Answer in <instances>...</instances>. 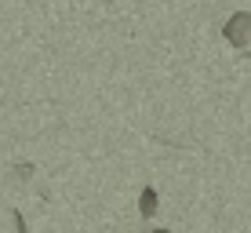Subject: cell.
I'll use <instances>...</instances> for the list:
<instances>
[{"instance_id": "3957f363", "label": "cell", "mask_w": 251, "mask_h": 233, "mask_svg": "<svg viewBox=\"0 0 251 233\" xmlns=\"http://www.w3.org/2000/svg\"><path fill=\"white\" fill-rule=\"evenodd\" d=\"M11 171H15V175H19V179H33V175H37V168H33V164H29V160H22V164H15V168H11Z\"/></svg>"}, {"instance_id": "5b68a950", "label": "cell", "mask_w": 251, "mask_h": 233, "mask_svg": "<svg viewBox=\"0 0 251 233\" xmlns=\"http://www.w3.org/2000/svg\"><path fill=\"white\" fill-rule=\"evenodd\" d=\"M153 233H171V230H153Z\"/></svg>"}, {"instance_id": "277c9868", "label": "cell", "mask_w": 251, "mask_h": 233, "mask_svg": "<svg viewBox=\"0 0 251 233\" xmlns=\"http://www.w3.org/2000/svg\"><path fill=\"white\" fill-rule=\"evenodd\" d=\"M11 222H15V230H19V233H29V226H25V215H22L19 208L11 211Z\"/></svg>"}, {"instance_id": "7a4b0ae2", "label": "cell", "mask_w": 251, "mask_h": 233, "mask_svg": "<svg viewBox=\"0 0 251 233\" xmlns=\"http://www.w3.org/2000/svg\"><path fill=\"white\" fill-rule=\"evenodd\" d=\"M160 208V197H157V189L153 186H146L142 193H138V211H142V219H153Z\"/></svg>"}, {"instance_id": "6da1fadb", "label": "cell", "mask_w": 251, "mask_h": 233, "mask_svg": "<svg viewBox=\"0 0 251 233\" xmlns=\"http://www.w3.org/2000/svg\"><path fill=\"white\" fill-rule=\"evenodd\" d=\"M222 37H226V44H233L237 51H244V48H248V40H251V11H237V15H229L226 26H222Z\"/></svg>"}, {"instance_id": "8992f818", "label": "cell", "mask_w": 251, "mask_h": 233, "mask_svg": "<svg viewBox=\"0 0 251 233\" xmlns=\"http://www.w3.org/2000/svg\"><path fill=\"white\" fill-rule=\"evenodd\" d=\"M248 58H251V55H248Z\"/></svg>"}]
</instances>
